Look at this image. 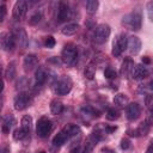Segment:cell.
I'll list each match as a JSON object with an SVG mask.
<instances>
[{"mask_svg":"<svg viewBox=\"0 0 153 153\" xmlns=\"http://www.w3.org/2000/svg\"><path fill=\"white\" fill-rule=\"evenodd\" d=\"M1 153H10V147H8V146H5V147H2V149H1Z\"/></svg>","mask_w":153,"mask_h":153,"instance_id":"cell-42","label":"cell"},{"mask_svg":"<svg viewBox=\"0 0 153 153\" xmlns=\"http://www.w3.org/2000/svg\"><path fill=\"white\" fill-rule=\"evenodd\" d=\"M38 63V57L35 55V54H27L24 60H23V65H24V68L30 71L32 68H35Z\"/></svg>","mask_w":153,"mask_h":153,"instance_id":"cell-17","label":"cell"},{"mask_svg":"<svg viewBox=\"0 0 153 153\" xmlns=\"http://www.w3.org/2000/svg\"><path fill=\"white\" fill-rule=\"evenodd\" d=\"M27 12V2L25 0H18L16 1L13 10H12V16L16 20H20L24 18V16Z\"/></svg>","mask_w":153,"mask_h":153,"instance_id":"cell-8","label":"cell"},{"mask_svg":"<svg viewBox=\"0 0 153 153\" xmlns=\"http://www.w3.org/2000/svg\"><path fill=\"white\" fill-rule=\"evenodd\" d=\"M0 44H1L2 50H5V51H12L14 45H17L13 35L12 33H7V32H1V35H0Z\"/></svg>","mask_w":153,"mask_h":153,"instance_id":"cell-11","label":"cell"},{"mask_svg":"<svg viewBox=\"0 0 153 153\" xmlns=\"http://www.w3.org/2000/svg\"><path fill=\"white\" fill-rule=\"evenodd\" d=\"M148 69L147 67H145V65H136L134 67V71H133V74H131V78L134 80H142L145 79L147 75H148Z\"/></svg>","mask_w":153,"mask_h":153,"instance_id":"cell-15","label":"cell"},{"mask_svg":"<svg viewBox=\"0 0 153 153\" xmlns=\"http://www.w3.org/2000/svg\"><path fill=\"white\" fill-rule=\"evenodd\" d=\"M86 151H85V147H81V146H76V147H74L72 151H71V153H85Z\"/></svg>","mask_w":153,"mask_h":153,"instance_id":"cell-39","label":"cell"},{"mask_svg":"<svg viewBox=\"0 0 153 153\" xmlns=\"http://www.w3.org/2000/svg\"><path fill=\"white\" fill-rule=\"evenodd\" d=\"M146 10H147V14H148L149 20L153 23V0H151V1H148V2H147Z\"/></svg>","mask_w":153,"mask_h":153,"instance_id":"cell-35","label":"cell"},{"mask_svg":"<svg viewBox=\"0 0 153 153\" xmlns=\"http://www.w3.org/2000/svg\"><path fill=\"white\" fill-rule=\"evenodd\" d=\"M85 7H86V12L88 14H94L97 12L98 7H99V1H97V0H88V1H86Z\"/></svg>","mask_w":153,"mask_h":153,"instance_id":"cell-27","label":"cell"},{"mask_svg":"<svg viewBox=\"0 0 153 153\" xmlns=\"http://www.w3.org/2000/svg\"><path fill=\"white\" fill-rule=\"evenodd\" d=\"M43 44H44V47H47V48H54L55 44H56V41H55V38H54L53 36H47V37H44Z\"/></svg>","mask_w":153,"mask_h":153,"instance_id":"cell-33","label":"cell"},{"mask_svg":"<svg viewBox=\"0 0 153 153\" xmlns=\"http://www.w3.org/2000/svg\"><path fill=\"white\" fill-rule=\"evenodd\" d=\"M71 19V10L66 2H59L57 11H56V22L62 23Z\"/></svg>","mask_w":153,"mask_h":153,"instance_id":"cell-10","label":"cell"},{"mask_svg":"<svg viewBox=\"0 0 153 153\" xmlns=\"http://www.w3.org/2000/svg\"><path fill=\"white\" fill-rule=\"evenodd\" d=\"M96 71H97V65H96V62H94V61L88 62V63L86 65V67H85V71H84L85 78L88 79V80H92V79L94 78V75H96Z\"/></svg>","mask_w":153,"mask_h":153,"instance_id":"cell-19","label":"cell"},{"mask_svg":"<svg viewBox=\"0 0 153 153\" xmlns=\"http://www.w3.org/2000/svg\"><path fill=\"white\" fill-rule=\"evenodd\" d=\"M16 72H17V69H16L14 62H10V63L7 65V67H6V69H5V73H4L5 80L12 81V80L14 79V76H16Z\"/></svg>","mask_w":153,"mask_h":153,"instance_id":"cell-22","label":"cell"},{"mask_svg":"<svg viewBox=\"0 0 153 153\" xmlns=\"http://www.w3.org/2000/svg\"><path fill=\"white\" fill-rule=\"evenodd\" d=\"M31 124H32V118L30 115H25L23 118H22V129L25 131V134H29L30 133V129H31Z\"/></svg>","mask_w":153,"mask_h":153,"instance_id":"cell-28","label":"cell"},{"mask_svg":"<svg viewBox=\"0 0 153 153\" xmlns=\"http://www.w3.org/2000/svg\"><path fill=\"white\" fill-rule=\"evenodd\" d=\"M50 111L53 115H60L63 111V104L59 99H54L50 103Z\"/></svg>","mask_w":153,"mask_h":153,"instance_id":"cell-23","label":"cell"},{"mask_svg":"<svg viewBox=\"0 0 153 153\" xmlns=\"http://www.w3.org/2000/svg\"><path fill=\"white\" fill-rule=\"evenodd\" d=\"M134 67H135V66H134L133 60H131V59H126V60L123 61L122 66H121V71H120L121 75H122L123 78H129V76H131L133 71H134Z\"/></svg>","mask_w":153,"mask_h":153,"instance_id":"cell-14","label":"cell"},{"mask_svg":"<svg viewBox=\"0 0 153 153\" xmlns=\"http://www.w3.org/2000/svg\"><path fill=\"white\" fill-rule=\"evenodd\" d=\"M53 129V122L47 117V116H43L41 117L38 121H37V124H36V133L39 137H47L50 131Z\"/></svg>","mask_w":153,"mask_h":153,"instance_id":"cell-5","label":"cell"},{"mask_svg":"<svg viewBox=\"0 0 153 153\" xmlns=\"http://www.w3.org/2000/svg\"><path fill=\"white\" fill-rule=\"evenodd\" d=\"M102 152H108V153H115V151H114V149H110V148H108V147H104V148H102Z\"/></svg>","mask_w":153,"mask_h":153,"instance_id":"cell-41","label":"cell"},{"mask_svg":"<svg viewBox=\"0 0 153 153\" xmlns=\"http://www.w3.org/2000/svg\"><path fill=\"white\" fill-rule=\"evenodd\" d=\"M104 76H105L106 79H109V80H112V79H115V78L117 76V73H116V71H115L114 68L108 67V68H105V71H104Z\"/></svg>","mask_w":153,"mask_h":153,"instance_id":"cell-32","label":"cell"},{"mask_svg":"<svg viewBox=\"0 0 153 153\" xmlns=\"http://www.w3.org/2000/svg\"><path fill=\"white\" fill-rule=\"evenodd\" d=\"M6 13H7L6 6H5V4H1V6H0V23L4 22L5 17H6Z\"/></svg>","mask_w":153,"mask_h":153,"instance_id":"cell-37","label":"cell"},{"mask_svg":"<svg viewBox=\"0 0 153 153\" xmlns=\"http://www.w3.org/2000/svg\"><path fill=\"white\" fill-rule=\"evenodd\" d=\"M122 25H124L127 29L133 31H139L142 25V16L141 12L135 10L128 14H126L122 18Z\"/></svg>","mask_w":153,"mask_h":153,"instance_id":"cell-1","label":"cell"},{"mask_svg":"<svg viewBox=\"0 0 153 153\" xmlns=\"http://www.w3.org/2000/svg\"><path fill=\"white\" fill-rule=\"evenodd\" d=\"M141 41L137 36H129L128 37V45L127 48L129 49L130 54H137L140 50H141Z\"/></svg>","mask_w":153,"mask_h":153,"instance_id":"cell-13","label":"cell"},{"mask_svg":"<svg viewBox=\"0 0 153 153\" xmlns=\"http://www.w3.org/2000/svg\"><path fill=\"white\" fill-rule=\"evenodd\" d=\"M120 117V112L118 110H116L115 108H110L108 111H106V118L109 121H115Z\"/></svg>","mask_w":153,"mask_h":153,"instance_id":"cell-31","label":"cell"},{"mask_svg":"<svg viewBox=\"0 0 153 153\" xmlns=\"http://www.w3.org/2000/svg\"><path fill=\"white\" fill-rule=\"evenodd\" d=\"M63 130L66 131V134L68 135V137H74L76 135H79L81 131H80V128L76 126V124H67Z\"/></svg>","mask_w":153,"mask_h":153,"instance_id":"cell-26","label":"cell"},{"mask_svg":"<svg viewBox=\"0 0 153 153\" xmlns=\"http://www.w3.org/2000/svg\"><path fill=\"white\" fill-rule=\"evenodd\" d=\"M142 62H143V65H149L151 63V59L148 56H143L142 57Z\"/></svg>","mask_w":153,"mask_h":153,"instance_id":"cell-40","label":"cell"},{"mask_svg":"<svg viewBox=\"0 0 153 153\" xmlns=\"http://www.w3.org/2000/svg\"><path fill=\"white\" fill-rule=\"evenodd\" d=\"M146 105L151 111H153V94L146 96Z\"/></svg>","mask_w":153,"mask_h":153,"instance_id":"cell-36","label":"cell"},{"mask_svg":"<svg viewBox=\"0 0 153 153\" xmlns=\"http://www.w3.org/2000/svg\"><path fill=\"white\" fill-rule=\"evenodd\" d=\"M79 24H76V23H68L67 25H65L62 29H61V32H62V35H65V36H73V35H75L78 31H79Z\"/></svg>","mask_w":153,"mask_h":153,"instance_id":"cell-18","label":"cell"},{"mask_svg":"<svg viewBox=\"0 0 153 153\" xmlns=\"http://www.w3.org/2000/svg\"><path fill=\"white\" fill-rule=\"evenodd\" d=\"M68 139H69L68 135H67L66 131L62 129L61 131H59V133L54 136V139H53V145L56 146V147H60V146H62Z\"/></svg>","mask_w":153,"mask_h":153,"instance_id":"cell-21","label":"cell"},{"mask_svg":"<svg viewBox=\"0 0 153 153\" xmlns=\"http://www.w3.org/2000/svg\"><path fill=\"white\" fill-rule=\"evenodd\" d=\"M47 79H48V74H47V72H45V69L44 68H37L36 69V72H35V80H36V84L37 85H43L45 81H47Z\"/></svg>","mask_w":153,"mask_h":153,"instance_id":"cell-20","label":"cell"},{"mask_svg":"<svg viewBox=\"0 0 153 153\" xmlns=\"http://www.w3.org/2000/svg\"><path fill=\"white\" fill-rule=\"evenodd\" d=\"M81 112L85 115V116H90L91 118H96L99 116V111L96 110L93 106L91 105H84L81 106Z\"/></svg>","mask_w":153,"mask_h":153,"instance_id":"cell-25","label":"cell"},{"mask_svg":"<svg viewBox=\"0 0 153 153\" xmlns=\"http://www.w3.org/2000/svg\"><path fill=\"white\" fill-rule=\"evenodd\" d=\"M130 147V141L128 140V139H122L121 140V148L123 149V151H126V149H128Z\"/></svg>","mask_w":153,"mask_h":153,"instance_id":"cell-38","label":"cell"},{"mask_svg":"<svg viewBox=\"0 0 153 153\" xmlns=\"http://www.w3.org/2000/svg\"><path fill=\"white\" fill-rule=\"evenodd\" d=\"M42 18H43V13H42V11H37V12H35V13L30 17V19H29V24H30V25H37V24L41 22Z\"/></svg>","mask_w":153,"mask_h":153,"instance_id":"cell-30","label":"cell"},{"mask_svg":"<svg viewBox=\"0 0 153 153\" xmlns=\"http://www.w3.org/2000/svg\"><path fill=\"white\" fill-rule=\"evenodd\" d=\"M127 45H128V38H127L126 33H120L112 43V55L115 57L121 56L122 53L126 50Z\"/></svg>","mask_w":153,"mask_h":153,"instance_id":"cell-6","label":"cell"},{"mask_svg":"<svg viewBox=\"0 0 153 153\" xmlns=\"http://www.w3.org/2000/svg\"><path fill=\"white\" fill-rule=\"evenodd\" d=\"M111 33V29L108 24H99L96 29H94V33H93V39L96 43L98 44H103L108 41V38L110 37Z\"/></svg>","mask_w":153,"mask_h":153,"instance_id":"cell-4","label":"cell"},{"mask_svg":"<svg viewBox=\"0 0 153 153\" xmlns=\"http://www.w3.org/2000/svg\"><path fill=\"white\" fill-rule=\"evenodd\" d=\"M25 135H26V134H25V131H24L22 128H17V129H14V131H13V139H14L16 141L23 140Z\"/></svg>","mask_w":153,"mask_h":153,"instance_id":"cell-34","label":"cell"},{"mask_svg":"<svg viewBox=\"0 0 153 153\" xmlns=\"http://www.w3.org/2000/svg\"><path fill=\"white\" fill-rule=\"evenodd\" d=\"M72 86H73L72 79H71L69 76L62 75L61 78H59V79L55 81L53 90H54V92H55L57 96H66L67 93L71 92Z\"/></svg>","mask_w":153,"mask_h":153,"instance_id":"cell-2","label":"cell"},{"mask_svg":"<svg viewBox=\"0 0 153 153\" xmlns=\"http://www.w3.org/2000/svg\"><path fill=\"white\" fill-rule=\"evenodd\" d=\"M76 59H78V50H76V48L73 44L65 45V48L62 49V53H61L62 62L68 65V66H72V65H74L76 62Z\"/></svg>","mask_w":153,"mask_h":153,"instance_id":"cell-3","label":"cell"},{"mask_svg":"<svg viewBox=\"0 0 153 153\" xmlns=\"http://www.w3.org/2000/svg\"><path fill=\"white\" fill-rule=\"evenodd\" d=\"M12 35L14 37V41H16V44L19 45L20 48H26L27 47V43H29V38H27V35H26V31L22 27H17L12 31Z\"/></svg>","mask_w":153,"mask_h":153,"instance_id":"cell-9","label":"cell"},{"mask_svg":"<svg viewBox=\"0 0 153 153\" xmlns=\"http://www.w3.org/2000/svg\"><path fill=\"white\" fill-rule=\"evenodd\" d=\"M149 88L153 91V80H151V81H149Z\"/></svg>","mask_w":153,"mask_h":153,"instance_id":"cell-44","label":"cell"},{"mask_svg":"<svg viewBox=\"0 0 153 153\" xmlns=\"http://www.w3.org/2000/svg\"><path fill=\"white\" fill-rule=\"evenodd\" d=\"M39 153H45V152H43V151H42V152H39Z\"/></svg>","mask_w":153,"mask_h":153,"instance_id":"cell-45","label":"cell"},{"mask_svg":"<svg viewBox=\"0 0 153 153\" xmlns=\"http://www.w3.org/2000/svg\"><path fill=\"white\" fill-rule=\"evenodd\" d=\"M31 104V97L29 93L26 92H19L16 97H14V100H13V105H14V109L18 110V111H22V110H25L26 108H29Z\"/></svg>","mask_w":153,"mask_h":153,"instance_id":"cell-7","label":"cell"},{"mask_svg":"<svg viewBox=\"0 0 153 153\" xmlns=\"http://www.w3.org/2000/svg\"><path fill=\"white\" fill-rule=\"evenodd\" d=\"M128 102H129L128 97L126 94H123V93H118V94H116L114 97V104L117 105V106H120V108L127 106L128 105Z\"/></svg>","mask_w":153,"mask_h":153,"instance_id":"cell-24","label":"cell"},{"mask_svg":"<svg viewBox=\"0 0 153 153\" xmlns=\"http://www.w3.org/2000/svg\"><path fill=\"white\" fill-rule=\"evenodd\" d=\"M126 115L129 121H135L141 115V108L137 103H129L126 106Z\"/></svg>","mask_w":153,"mask_h":153,"instance_id":"cell-12","label":"cell"},{"mask_svg":"<svg viewBox=\"0 0 153 153\" xmlns=\"http://www.w3.org/2000/svg\"><path fill=\"white\" fill-rule=\"evenodd\" d=\"M146 153H153V146H149L146 151Z\"/></svg>","mask_w":153,"mask_h":153,"instance_id":"cell-43","label":"cell"},{"mask_svg":"<svg viewBox=\"0 0 153 153\" xmlns=\"http://www.w3.org/2000/svg\"><path fill=\"white\" fill-rule=\"evenodd\" d=\"M149 128H151L149 122H148V121H145V122H142V123L139 126V128H137L136 130H137V134H139V135H143V136H145V135L148 134Z\"/></svg>","mask_w":153,"mask_h":153,"instance_id":"cell-29","label":"cell"},{"mask_svg":"<svg viewBox=\"0 0 153 153\" xmlns=\"http://www.w3.org/2000/svg\"><path fill=\"white\" fill-rule=\"evenodd\" d=\"M16 124V120L13 117V115L8 114L6 116H4L2 118V124H1V131L4 134H8L10 130L12 129V127Z\"/></svg>","mask_w":153,"mask_h":153,"instance_id":"cell-16","label":"cell"}]
</instances>
